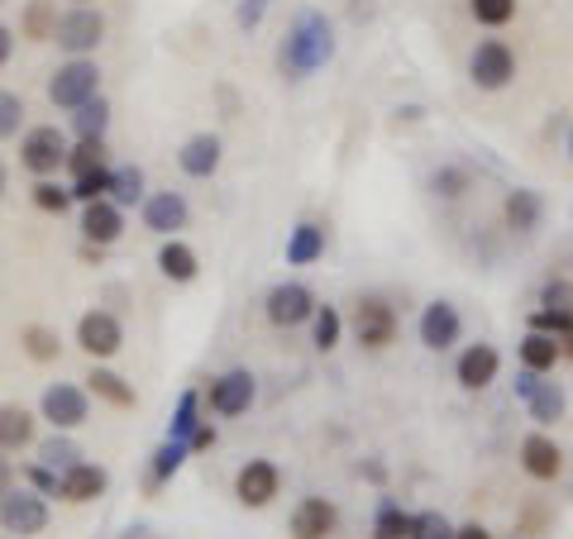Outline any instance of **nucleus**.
Segmentation results:
<instances>
[{"mask_svg": "<svg viewBox=\"0 0 573 539\" xmlns=\"http://www.w3.org/2000/svg\"><path fill=\"white\" fill-rule=\"evenodd\" d=\"M20 344L34 363H53V358L63 354V339H58V330H48V325H29L20 334Z\"/></svg>", "mask_w": 573, "mask_h": 539, "instance_id": "473e14b6", "label": "nucleus"}, {"mask_svg": "<svg viewBox=\"0 0 573 539\" xmlns=\"http://www.w3.org/2000/svg\"><path fill=\"white\" fill-rule=\"evenodd\" d=\"M0 530L15 535V539H34L48 530V501L34 487H10L0 497Z\"/></svg>", "mask_w": 573, "mask_h": 539, "instance_id": "423d86ee", "label": "nucleus"}, {"mask_svg": "<svg viewBox=\"0 0 573 539\" xmlns=\"http://www.w3.org/2000/svg\"><path fill=\"white\" fill-rule=\"evenodd\" d=\"M469 77L478 91H507L517 81V53L507 39H478L469 53Z\"/></svg>", "mask_w": 573, "mask_h": 539, "instance_id": "39448f33", "label": "nucleus"}, {"mask_svg": "<svg viewBox=\"0 0 573 539\" xmlns=\"http://www.w3.org/2000/svg\"><path fill=\"white\" fill-rule=\"evenodd\" d=\"M72 5H91V0H72Z\"/></svg>", "mask_w": 573, "mask_h": 539, "instance_id": "5fc2aeb1", "label": "nucleus"}, {"mask_svg": "<svg viewBox=\"0 0 573 539\" xmlns=\"http://www.w3.org/2000/svg\"><path fill=\"white\" fill-rule=\"evenodd\" d=\"M111 201H115V206H139V201H143V172H139L135 163L115 167V182H111Z\"/></svg>", "mask_w": 573, "mask_h": 539, "instance_id": "e433bc0d", "label": "nucleus"}, {"mask_svg": "<svg viewBox=\"0 0 573 539\" xmlns=\"http://www.w3.org/2000/svg\"><path fill=\"white\" fill-rule=\"evenodd\" d=\"M469 15L483 29H501V24L517 20V0H469Z\"/></svg>", "mask_w": 573, "mask_h": 539, "instance_id": "58836bf2", "label": "nucleus"}, {"mask_svg": "<svg viewBox=\"0 0 573 539\" xmlns=\"http://www.w3.org/2000/svg\"><path fill=\"white\" fill-rule=\"evenodd\" d=\"M282 492V469L272 459H249L244 469L234 473V497H239V506H249V511H263V506H272V497Z\"/></svg>", "mask_w": 573, "mask_h": 539, "instance_id": "9b49d317", "label": "nucleus"}, {"mask_svg": "<svg viewBox=\"0 0 573 539\" xmlns=\"http://www.w3.org/2000/svg\"><path fill=\"white\" fill-rule=\"evenodd\" d=\"M220 158H225V143L215 134H191L182 143V153H177V167H182L187 177H196V182H206V177L220 172Z\"/></svg>", "mask_w": 573, "mask_h": 539, "instance_id": "412c9836", "label": "nucleus"}, {"mask_svg": "<svg viewBox=\"0 0 573 539\" xmlns=\"http://www.w3.org/2000/svg\"><path fill=\"white\" fill-rule=\"evenodd\" d=\"M430 187H435L440 191V196H463V187H469V172H463V167H440V172H435V182H430Z\"/></svg>", "mask_w": 573, "mask_h": 539, "instance_id": "a18cd8bd", "label": "nucleus"}, {"mask_svg": "<svg viewBox=\"0 0 573 539\" xmlns=\"http://www.w3.org/2000/svg\"><path fill=\"white\" fill-rule=\"evenodd\" d=\"M34 206H39L43 215H63L67 206H72V187H63V182H53V177H34Z\"/></svg>", "mask_w": 573, "mask_h": 539, "instance_id": "c9c22d12", "label": "nucleus"}, {"mask_svg": "<svg viewBox=\"0 0 573 539\" xmlns=\"http://www.w3.org/2000/svg\"><path fill=\"white\" fill-rule=\"evenodd\" d=\"M72 129H77V139H105V129H111V105L96 95L81 111H72Z\"/></svg>", "mask_w": 573, "mask_h": 539, "instance_id": "c756f323", "label": "nucleus"}, {"mask_svg": "<svg viewBox=\"0 0 573 539\" xmlns=\"http://www.w3.org/2000/svg\"><path fill=\"white\" fill-rule=\"evenodd\" d=\"M340 530V506L330 497H302L286 521V535L292 539H330Z\"/></svg>", "mask_w": 573, "mask_h": 539, "instance_id": "4468645a", "label": "nucleus"}, {"mask_svg": "<svg viewBox=\"0 0 573 539\" xmlns=\"http://www.w3.org/2000/svg\"><path fill=\"white\" fill-rule=\"evenodd\" d=\"M330 57H334V29H330V20L320 15V10H302V15L292 20V29H286L282 53H278L282 77L302 81V77H310V72L326 67Z\"/></svg>", "mask_w": 573, "mask_h": 539, "instance_id": "f257e3e1", "label": "nucleus"}, {"mask_svg": "<svg viewBox=\"0 0 573 539\" xmlns=\"http://www.w3.org/2000/svg\"><path fill=\"white\" fill-rule=\"evenodd\" d=\"M196 425H201V392H182V401L173 411V425H167V439H182L187 445V435Z\"/></svg>", "mask_w": 573, "mask_h": 539, "instance_id": "4c0bfd02", "label": "nucleus"}, {"mask_svg": "<svg viewBox=\"0 0 573 539\" xmlns=\"http://www.w3.org/2000/svg\"><path fill=\"white\" fill-rule=\"evenodd\" d=\"M326 258V224L302 220L286 234V268H310V262Z\"/></svg>", "mask_w": 573, "mask_h": 539, "instance_id": "b1692460", "label": "nucleus"}, {"mask_svg": "<svg viewBox=\"0 0 573 539\" xmlns=\"http://www.w3.org/2000/svg\"><path fill=\"white\" fill-rule=\"evenodd\" d=\"M39 415L53 429L72 435V429H81L91 421V392L77 387V382H53V387L43 392V401H39Z\"/></svg>", "mask_w": 573, "mask_h": 539, "instance_id": "6e6552de", "label": "nucleus"}, {"mask_svg": "<svg viewBox=\"0 0 573 539\" xmlns=\"http://www.w3.org/2000/svg\"><path fill=\"white\" fill-rule=\"evenodd\" d=\"M105 487H111V473L87 459H77L67 473H58V497L72 501V506H87V501L105 497Z\"/></svg>", "mask_w": 573, "mask_h": 539, "instance_id": "f3484780", "label": "nucleus"}, {"mask_svg": "<svg viewBox=\"0 0 573 539\" xmlns=\"http://www.w3.org/2000/svg\"><path fill=\"white\" fill-rule=\"evenodd\" d=\"M119 234H125V206H115L111 196L87 201V210H81V239L91 248H111Z\"/></svg>", "mask_w": 573, "mask_h": 539, "instance_id": "a211bd4d", "label": "nucleus"}, {"mask_svg": "<svg viewBox=\"0 0 573 539\" xmlns=\"http://www.w3.org/2000/svg\"><path fill=\"white\" fill-rule=\"evenodd\" d=\"M517 397L531 406L535 425H555L559 415H564V387H559V382H545V373H525V368H521Z\"/></svg>", "mask_w": 573, "mask_h": 539, "instance_id": "dca6fc26", "label": "nucleus"}, {"mask_svg": "<svg viewBox=\"0 0 573 539\" xmlns=\"http://www.w3.org/2000/svg\"><path fill=\"white\" fill-rule=\"evenodd\" d=\"M344 334V316L334 306H316V316H310V344H316L320 354H330L334 344H340Z\"/></svg>", "mask_w": 573, "mask_h": 539, "instance_id": "7c9ffc66", "label": "nucleus"}, {"mask_svg": "<svg viewBox=\"0 0 573 539\" xmlns=\"http://www.w3.org/2000/svg\"><path fill=\"white\" fill-rule=\"evenodd\" d=\"M540 306L545 310H559V316H573V282L569 278H549L540 286Z\"/></svg>", "mask_w": 573, "mask_h": 539, "instance_id": "a19ab883", "label": "nucleus"}, {"mask_svg": "<svg viewBox=\"0 0 573 539\" xmlns=\"http://www.w3.org/2000/svg\"><path fill=\"white\" fill-rule=\"evenodd\" d=\"M10 53H15V29H10V24H0V67L10 63Z\"/></svg>", "mask_w": 573, "mask_h": 539, "instance_id": "3c124183", "label": "nucleus"}, {"mask_svg": "<svg viewBox=\"0 0 573 539\" xmlns=\"http://www.w3.org/2000/svg\"><path fill=\"white\" fill-rule=\"evenodd\" d=\"M111 182H115V167L105 163V167H96V172H81V177H72V201H101V196H111Z\"/></svg>", "mask_w": 573, "mask_h": 539, "instance_id": "f704fd0d", "label": "nucleus"}, {"mask_svg": "<svg viewBox=\"0 0 573 539\" xmlns=\"http://www.w3.org/2000/svg\"><path fill=\"white\" fill-rule=\"evenodd\" d=\"M77 349L96 358V363H105V358H115L125 349V325H119L111 310H87L77 320Z\"/></svg>", "mask_w": 573, "mask_h": 539, "instance_id": "9d476101", "label": "nucleus"}, {"mask_svg": "<svg viewBox=\"0 0 573 539\" xmlns=\"http://www.w3.org/2000/svg\"><path fill=\"white\" fill-rule=\"evenodd\" d=\"M24 477H29V487H34V492L58 497V473L48 469V463H29V469H24Z\"/></svg>", "mask_w": 573, "mask_h": 539, "instance_id": "49530a36", "label": "nucleus"}, {"mask_svg": "<svg viewBox=\"0 0 573 539\" xmlns=\"http://www.w3.org/2000/svg\"><path fill=\"white\" fill-rule=\"evenodd\" d=\"M349 330H354L358 349H368V354L392 349V344H397V306H392L387 296H358Z\"/></svg>", "mask_w": 573, "mask_h": 539, "instance_id": "f03ea898", "label": "nucleus"}, {"mask_svg": "<svg viewBox=\"0 0 573 539\" xmlns=\"http://www.w3.org/2000/svg\"><path fill=\"white\" fill-rule=\"evenodd\" d=\"M101 39H105V15H101V10L72 5V10H63V15H58L53 43L63 48V53L87 57V53H96V48H101Z\"/></svg>", "mask_w": 573, "mask_h": 539, "instance_id": "0eeeda50", "label": "nucleus"}, {"mask_svg": "<svg viewBox=\"0 0 573 539\" xmlns=\"http://www.w3.org/2000/svg\"><path fill=\"white\" fill-rule=\"evenodd\" d=\"M53 29H58V5H53V0H29V5H24V20H20L24 39L48 43V39H53Z\"/></svg>", "mask_w": 573, "mask_h": 539, "instance_id": "cd10ccee", "label": "nucleus"}, {"mask_svg": "<svg viewBox=\"0 0 573 539\" xmlns=\"http://www.w3.org/2000/svg\"><path fill=\"white\" fill-rule=\"evenodd\" d=\"M87 392H91L96 401L115 406V411H129V406H135V387H129L119 373H111V368H91V373H87Z\"/></svg>", "mask_w": 573, "mask_h": 539, "instance_id": "bb28decb", "label": "nucleus"}, {"mask_svg": "<svg viewBox=\"0 0 573 539\" xmlns=\"http://www.w3.org/2000/svg\"><path fill=\"white\" fill-rule=\"evenodd\" d=\"M531 330L540 334H555V339H564V334H573V316H559V310H531Z\"/></svg>", "mask_w": 573, "mask_h": 539, "instance_id": "c03bdc74", "label": "nucleus"}, {"mask_svg": "<svg viewBox=\"0 0 573 539\" xmlns=\"http://www.w3.org/2000/svg\"><path fill=\"white\" fill-rule=\"evenodd\" d=\"M34 429H39V415L24 411V406H0V453H20L34 445Z\"/></svg>", "mask_w": 573, "mask_h": 539, "instance_id": "393cba45", "label": "nucleus"}, {"mask_svg": "<svg viewBox=\"0 0 573 539\" xmlns=\"http://www.w3.org/2000/svg\"><path fill=\"white\" fill-rule=\"evenodd\" d=\"M373 539H411V511H402L392 497H382L373 516Z\"/></svg>", "mask_w": 573, "mask_h": 539, "instance_id": "c85d7f7f", "label": "nucleus"}, {"mask_svg": "<svg viewBox=\"0 0 573 539\" xmlns=\"http://www.w3.org/2000/svg\"><path fill=\"white\" fill-rule=\"evenodd\" d=\"M517 358H521V368L525 373H555L559 363H564V344L555 339V334H540V330H531L525 339L517 344Z\"/></svg>", "mask_w": 573, "mask_h": 539, "instance_id": "4be33fe9", "label": "nucleus"}, {"mask_svg": "<svg viewBox=\"0 0 573 539\" xmlns=\"http://www.w3.org/2000/svg\"><path fill=\"white\" fill-rule=\"evenodd\" d=\"M67 134L58 125H34L20 139V167L29 177H58V167H67Z\"/></svg>", "mask_w": 573, "mask_h": 539, "instance_id": "20e7f679", "label": "nucleus"}, {"mask_svg": "<svg viewBox=\"0 0 573 539\" xmlns=\"http://www.w3.org/2000/svg\"><path fill=\"white\" fill-rule=\"evenodd\" d=\"M540 215H545V201L535 196V191H507V201H501V220H507V230L511 234H531V230H540Z\"/></svg>", "mask_w": 573, "mask_h": 539, "instance_id": "5701e85b", "label": "nucleus"}, {"mask_svg": "<svg viewBox=\"0 0 573 539\" xmlns=\"http://www.w3.org/2000/svg\"><path fill=\"white\" fill-rule=\"evenodd\" d=\"M454 539H493L483 525H454Z\"/></svg>", "mask_w": 573, "mask_h": 539, "instance_id": "603ef678", "label": "nucleus"}, {"mask_svg": "<svg viewBox=\"0 0 573 539\" xmlns=\"http://www.w3.org/2000/svg\"><path fill=\"white\" fill-rule=\"evenodd\" d=\"M187 449H191V453H206V449H215V425H211V421H201V425L187 435Z\"/></svg>", "mask_w": 573, "mask_h": 539, "instance_id": "de8ad7c7", "label": "nucleus"}, {"mask_svg": "<svg viewBox=\"0 0 573 539\" xmlns=\"http://www.w3.org/2000/svg\"><path fill=\"white\" fill-rule=\"evenodd\" d=\"M5 187H10V172H5V163H0V196H5Z\"/></svg>", "mask_w": 573, "mask_h": 539, "instance_id": "864d4df0", "label": "nucleus"}, {"mask_svg": "<svg viewBox=\"0 0 573 539\" xmlns=\"http://www.w3.org/2000/svg\"><path fill=\"white\" fill-rule=\"evenodd\" d=\"M187 445H182V439H163V445H158V453H153V469H149V483L153 487H163L167 483V477H173L177 469H182V463H187Z\"/></svg>", "mask_w": 573, "mask_h": 539, "instance_id": "72a5a7b5", "label": "nucleus"}, {"mask_svg": "<svg viewBox=\"0 0 573 539\" xmlns=\"http://www.w3.org/2000/svg\"><path fill=\"white\" fill-rule=\"evenodd\" d=\"M0 5H5V0H0Z\"/></svg>", "mask_w": 573, "mask_h": 539, "instance_id": "4d7b16f0", "label": "nucleus"}, {"mask_svg": "<svg viewBox=\"0 0 573 539\" xmlns=\"http://www.w3.org/2000/svg\"><path fill=\"white\" fill-rule=\"evenodd\" d=\"M96 95H101V67H96L91 57H67V63L48 77V101H53L58 111H81Z\"/></svg>", "mask_w": 573, "mask_h": 539, "instance_id": "7ed1b4c3", "label": "nucleus"}, {"mask_svg": "<svg viewBox=\"0 0 573 539\" xmlns=\"http://www.w3.org/2000/svg\"><path fill=\"white\" fill-rule=\"evenodd\" d=\"M158 272H163L167 282H177V286L196 282V272H201L196 248L182 244V239H163V248H158Z\"/></svg>", "mask_w": 573, "mask_h": 539, "instance_id": "a878e982", "label": "nucleus"}, {"mask_svg": "<svg viewBox=\"0 0 573 539\" xmlns=\"http://www.w3.org/2000/svg\"><path fill=\"white\" fill-rule=\"evenodd\" d=\"M263 10H268V0H239V24L254 29V24L263 20Z\"/></svg>", "mask_w": 573, "mask_h": 539, "instance_id": "09e8293b", "label": "nucleus"}, {"mask_svg": "<svg viewBox=\"0 0 573 539\" xmlns=\"http://www.w3.org/2000/svg\"><path fill=\"white\" fill-rule=\"evenodd\" d=\"M501 373V354L493 344H469V349L459 354V363H454V377H459L463 392H487Z\"/></svg>", "mask_w": 573, "mask_h": 539, "instance_id": "6ab92c4d", "label": "nucleus"}, {"mask_svg": "<svg viewBox=\"0 0 573 539\" xmlns=\"http://www.w3.org/2000/svg\"><path fill=\"white\" fill-rule=\"evenodd\" d=\"M15 459H5V453H0V497H5L10 492V487H15Z\"/></svg>", "mask_w": 573, "mask_h": 539, "instance_id": "8fccbe9b", "label": "nucleus"}, {"mask_svg": "<svg viewBox=\"0 0 573 539\" xmlns=\"http://www.w3.org/2000/svg\"><path fill=\"white\" fill-rule=\"evenodd\" d=\"M411 539H454V525L440 511H416L411 516Z\"/></svg>", "mask_w": 573, "mask_h": 539, "instance_id": "37998d69", "label": "nucleus"}, {"mask_svg": "<svg viewBox=\"0 0 573 539\" xmlns=\"http://www.w3.org/2000/svg\"><path fill=\"white\" fill-rule=\"evenodd\" d=\"M254 397H258V382H254V373L249 368H230V373H220L206 387V406L220 421H234V415H244L249 406H254Z\"/></svg>", "mask_w": 573, "mask_h": 539, "instance_id": "1a4fd4ad", "label": "nucleus"}, {"mask_svg": "<svg viewBox=\"0 0 573 539\" xmlns=\"http://www.w3.org/2000/svg\"><path fill=\"white\" fill-rule=\"evenodd\" d=\"M416 330H421V344L430 354H445L463 339V316H459V306L454 301H430L421 310V325Z\"/></svg>", "mask_w": 573, "mask_h": 539, "instance_id": "2eb2a0df", "label": "nucleus"}, {"mask_svg": "<svg viewBox=\"0 0 573 539\" xmlns=\"http://www.w3.org/2000/svg\"><path fill=\"white\" fill-rule=\"evenodd\" d=\"M316 296H310V286L306 282H278L268 292V301H263V310H268V320L278 330H296V325H306L310 316H316Z\"/></svg>", "mask_w": 573, "mask_h": 539, "instance_id": "f8f14e48", "label": "nucleus"}, {"mask_svg": "<svg viewBox=\"0 0 573 539\" xmlns=\"http://www.w3.org/2000/svg\"><path fill=\"white\" fill-rule=\"evenodd\" d=\"M569 158H573V134H569Z\"/></svg>", "mask_w": 573, "mask_h": 539, "instance_id": "6e6d98bb", "label": "nucleus"}, {"mask_svg": "<svg viewBox=\"0 0 573 539\" xmlns=\"http://www.w3.org/2000/svg\"><path fill=\"white\" fill-rule=\"evenodd\" d=\"M20 129H24V101L0 87V139H15Z\"/></svg>", "mask_w": 573, "mask_h": 539, "instance_id": "79ce46f5", "label": "nucleus"}, {"mask_svg": "<svg viewBox=\"0 0 573 539\" xmlns=\"http://www.w3.org/2000/svg\"><path fill=\"white\" fill-rule=\"evenodd\" d=\"M521 469L531 473L535 483H555V477L564 473V449H559L545 429H535V435L521 439Z\"/></svg>", "mask_w": 573, "mask_h": 539, "instance_id": "aec40b11", "label": "nucleus"}, {"mask_svg": "<svg viewBox=\"0 0 573 539\" xmlns=\"http://www.w3.org/2000/svg\"><path fill=\"white\" fill-rule=\"evenodd\" d=\"M111 163V153H105V139H77L67 149V172L81 177V172H96V167Z\"/></svg>", "mask_w": 573, "mask_h": 539, "instance_id": "2f4dec72", "label": "nucleus"}, {"mask_svg": "<svg viewBox=\"0 0 573 539\" xmlns=\"http://www.w3.org/2000/svg\"><path fill=\"white\" fill-rule=\"evenodd\" d=\"M191 220V206L182 191H153L143 196V230H153L158 239H177Z\"/></svg>", "mask_w": 573, "mask_h": 539, "instance_id": "ddd939ff", "label": "nucleus"}, {"mask_svg": "<svg viewBox=\"0 0 573 539\" xmlns=\"http://www.w3.org/2000/svg\"><path fill=\"white\" fill-rule=\"evenodd\" d=\"M77 459H81V449L72 445V439L63 435V429H58V435H53V439H48V445L39 449V463H48V469H53V473H67Z\"/></svg>", "mask_w": 573, "mask_h": 539, "instance_id": "ea45409f", "label": "nucleus"}]
</instances>
